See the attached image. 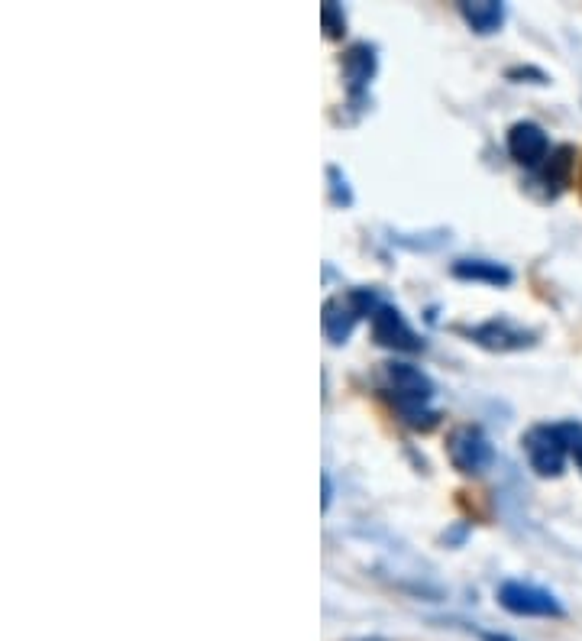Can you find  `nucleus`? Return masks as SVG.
<instances>
[{"label": "nucleus", "mask_w": 582, "mask_h": 641, "mask_svg": "<svg viewBox=\"0 0 582 641\" xmlns=\"http://www.w3.org/2000/svg\"><path fill=\"white\" fill-rule=\"evenodd\" d=\"M321 20H324V33L327 39H340L346 33V13L337 4H324L321 7Z\"/></svg>", "instance_id": "ddd939ff"}, {"label": "nucleus", "mask_w": 582, "mask_h": 641, "mask_svg": "<svg viewBox=\"0 0 582 641\" xmlns=\"http://www.w3.org/2000/svg\"><path fill=\"white\" fill-rule=\"evenodd\" d=\"M505 143H508L511 159L524 169H537L540 162H547V156L553 153L547 130L534 124V120H518V124H511Z\"/></svg>", "instance_id": "6e6552de"}, {"label": "nucleus", "mask_w": 582, "mask_h": 641, "mask_svg": "<svg viewBox=\"0 0 582 641\" xmlns=\"http://www.w3.org/2000/svg\"><path fill=\"white\" fill-rule=\"evenodd\" d=\"M343 81H346V91H350L353 101H363V94L369 91L372 78L379 72V52L376 46L369 43H353L350 49L343 52Z\"/></svg>", "instance_id": "1a4fd4ad"}, {"label": "nucleus", "mask_w": 582, "mask_h": 641, "mask_svg": "<svg viewBox=\"0 0 582 641\" xmlns=\"http://www.w3.org/2000/svg\"><path fill=\"white\" fill-rule=\"evenodd\" d=\"M453 276L466 282H485V285H511L515 272L495 259H456Z\"/></svg>", "instance_id": "9d476101"}, {"label": "nucleus", "mask_w": 582, "mask_h": 641, "mask_svg": "<svg viewBox=\"0 0 582 641\" xmlns=\"http://www.w3.org/2000/svg\"><path fill=\"white\" fill-rule=\"evenodd\" d=\"M498 603L508 609L511 616H524V619H560L563 606L560 599L550 590H540L534 583L524 580H508L498 586Z\"/></svg>", "instance_id": "20e7f679"}, {"label": "nucleus", "mask_w": 582, "mask_h": 641, "mask_svg": "<svg viewBox=\"0 0 582 641\" xmlns=\"http://www.w3.org/2000/svg\"><path fill=\"white\" fill-rule=\"evenodd\" d=\"M582 444L579 425H537L521 438L524 454L537 476H560L566 470V460L576 454Z\"/></svg>", "instance_id": "f03ea898"}, {"label": "nucleus", "mask_w": 582, "mask_h": 641, "mask_svg": "<svg viewBox=\"0 0 582 641\" xmlns=\"http://www.w3.org/2000/svg\"><path fill=\"white\" fill-rule=\"evenodd\" d=\"M460 13L479 36L502 30L505 23V4H498V0H466V4H460Z\"/></svg>", "instance_id": "9b49d317"}, {"label": "nucleus", "mask_w": 582, "mask_h": 641, "mask_svg": "<svg viewBox=\"0 0 582 641\" xmlns=\"http://www.w3.org/2000/svg\"><path fill=\"white\" fill-rule=\"evenodd\" d=\"M573 457H576V463H579V470H582V444L576 447V454H573Z\"/></svg>", "instance_id": "dca6fc26"}, {"label": "nucleus", "mask_w": 582, "mask_h": 641, "mask_svg": "<svg viewBox=\"0 0 582 641\" xmlns=\"http://www.w3.org/2000/svg\"><path fill=\"white\" fill-rule=\"evenodd\" d=\"M447 457L450 463L460 473L466 476H476V473H485L492 467L495 460V447L489 441V434L476 425H463L456 428L450 438H447Z\"/></svg>", "instance_id": "39448f33"}, {"label": "nucleus", "mask_w": 582, "mask_h": 641, "mask_svg": "<svg viewBox=\"0 0 582 641\" xmlns=\"http://www.w3.org/2000/svg\"><path fill=\"white\" fill-rule=\"evenodd\" d=\"M466 337L473 340V344L485 347V350H495V353H511V350H524V347H534V331L528 327H521L508 318H492L479 327H469Z\"/></svg>", "instance_id": "0eeeda50"}, {"label": "nucleus", "mask_w": 582, "mask_h": 641, "mask_svg": "<svg viewBox=\"0 0 582 641\" xmlns=\"http://www.w3.org/2000/svg\"><path fill=\"white\" fill-rule=\"evenodd\" d=\"M379 305H382L379 295L372 289H350L343 295L327 298L324 315H321L327 340H330V344H346L350 334H353V327L363 318H372V311H376Z\"/></svg>", "instance_id": "7ed1b4c3"}, {"label": "nucleus", "mask_w": 582, "mask_h": 641, "mask_svg": "<svg viewBox=\"0 0 582 641\" xmlns=\"http://www.w3.org/2000/svg\"><path fill=\"white\" fill-rule=\"evenodd\" d=\"M330 496H334V489H330V476H324V509L330 506Z\"/></svg>", "instance_id": "2eb2a0df"}, {"label": "nucleus", "mask_w": 582, "mask_h": 641, "mask_svg": "<svg viewBox=\"0 0 582 641\" xmlns=\"http://www.w3.org/2000/svg\"><path fill=\"white\" fill-rule=\"evenodd\" d=\"M327 175H330V182H334V201H337V204H350L353 195H350V188H346V179H340V169L330 166Z\"/></svg>", "instance_id": "4468645a"}, {"label": "nucleus", "mask_w": 582, "mask_h": 641, "mask_svg": "<svg viewBox=\"0 0 582 641\" xmlns=\"http://www.w3.org/2000/svg\"><path fill=\"white\" fill-rule=\"evenodd\" d=\"M372 337H376V344L385 347V350H398V353H418L424 350V340L421 334L414 331V327L408 324V318L401 315V311L395 305H379L376 311H372Z\"/></svg>", "instance_id": "423d86ee"}, {"label": "nucleus", "mask_w": 582, "mask_h": 641, "mask_svg": "<svg viewBox=\"0 0 582 641\" xmlns=\"http://www.w3.org/2000/svg\"><path fill=\"white\" fill-rule=\"evenodd\" d=\"M573 166H576V149L573 146H557V149H553V153L547 156V166H544L547 188L553 185V192H560V188L570 182Z\"/></svg>", "instance_id": "f8f14e48"}, {"label": "nucleus", "mask_w": 582, "mask_h": 641, "mask_svg": "<svg viewBox=\"0 0 582 641\" xmlns=\"http://www.w3.org/2000/svg\"><path fill=\"white\" fill-rule=\"evenodd\" d=\"M385 392L392 405L398 408V415L405 425L418 431H431L440 425V412L431 408L434 402V383L421 366L392 360L385 363Z\"/></svg>", "instance_id": "f257e3e1"}]
</instances>
